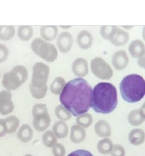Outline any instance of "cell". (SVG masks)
<instances>
[{
    "label": "cell",
    "instance_id": "1",
    "mask_svg": "<svg viewBox=\"0 0 145 156\" xmlns=\"http://www.w3.org/2000/svg\"><path fill=\"white\" fill-rule=\"evenodd\" d=\"M93 88L83 78H76L65 85L59 94L61 105L66 108L73 116L87 113L92 103Z\"/></svg>",
    "mask_w": 145,
    "mask_h": 156
},
{
    "label": "cell",
    "instance_id": "2",
    "mask_svg": "<svg viewBox=\"0 0 145 156\" xmlns=\"http://www.w3.org/2000/svg\"><path fill=\"white\" fill-rule=\"evenodd\" d=\"M118 105V93L116 87L109 82H99L93 89L91 107L99 114H109Z\"/></svg>",
    "mask_w": 145,
    "mask_h": 156
},
{
    "label": "cell",
    "instance_id": "3",
    "mask_svg": "<svg viewBox=\"0 0 145 156\" xmlns=\"http://www.w3.org/2000/svg\"><path fill=\"white\" fill-rule=\"evenodd\" d=\"M119 89L123 100L137 103L145 96V80L140 75H128L120 82Z\"/></svg>",
    "mask_w": 145,
    "mask_h": 156
},
{
    "label": "cell",
    "instance_id": "4",
    "mask_svg": "<svg viewBox=\"0 0 145 156\" xmlns=\"http://www.w3.org/2000/svg\"><path fill=\"white\" fill-rule=\"evenodd\" d=\"M28 77V72L24 66H15L9 72L5 73L2 85L8 91H14L23 85Z\"/></svg>",
    "mask_w": 145,
    "mask_h": 156
},
{
    "label": "cell",
    "instance_id": "5",
    "mask_svg": "<svg viewBox=\"0 0 145 156\" xmlns=\"http://www.w3.org/2000/svg\"><path fill=\"white\" fill-rule=\"evenodd\" d=\"M30 48L35 54L49 62L55 61L58 56V50L55 45L44 41L43 38H35L33 40Z\"/></svg>",
    "mask_w": 145,
    "mask_h": 156
},
{
    "label": "cell",
    "instance_id": "6",
    "mask_svg": "<svg viewBox=\"0 0 145 156\" xmlns=\"http://www.w3.org/2000/svg\"><path fill=\"white\" fill-rule=\"evenodd\" d=\"M33 115V125L34 129L38 132H43L50 126L51 118L48 113L47 105L36 104L32 109Z\"/></svg>",
    "mask_w": 145,
    "mask_h": 156
},
{
    "label": "cell",
    "instance_id": "7",
    "mask_svg": "<svg viewBox=\"0 0 145 156\" xmlns=\"http://www.w3.org/2000/svg\"><path fill=\"white\" fill-rule=\"evenodd\" d=\"M50 75V67L43 62H36L32 69V86L35 88H42L47 85Z\"/></svg>",
    "mask_w": 145,
    "mask_h": 156
},
{
    "label": "cell",
    "instance_id": "8",
    "mask_svg": "<svg viewBox=\"0 0 145 156\" xmlns=\"http://www.w3.org/2000/svg\"><path fill=\"white\" fill-rule=\"evenodd\" d=\"M91 69L97 79L107 80L113 76L112 69L102 57L94 58L91 62Z\"/></svg>",
    "mask_w": 145,
    "mask_h": 156
},
{
    "label": "cell",
    "instance_id": "9",
    "mask_svg": "<svg viewBox=\"0 0 145 156\" xmlns=\"http://www.w3.org/2000/svg\"><path fill=\"white\" fill-rule=\"evenodd\" d=\"M14 103L12 100V93L8 90L0 91V114L8 115L14 111Z\"/></svg>",
    "mask_w": 145,
    "mask_h": 156
},
{
    "label": "cell",
    "instance_id": "10",
    "mask_svg": "<svg viewBox=\"0 0 145 156\" xmlns=\"http://www.w3.org/2000/svg\"><path fill=\"white\" fill-rule=\"evenodd\" d=\"M59 51L62 53H67L70 51L73 45V37L71 33L63 31L59 34L56 41Z\"/></svg>",
    "mask_w": 145,
    "mask_h": 156
},
{
    "label": "cell",
    "instance_id": "11",
    "mask_svg": "<svg viewBox=\"0 0 145 156\" xmlns=\"http://www.w3.org/2000/svg\"><path fill=\"white\" fill-rule=\"evenodd\" d=\"M129 62V56L125 50H118L113 54L112 63L116 70H123L128 66Z\"/></svg>",
    "mask_w": 145,
    "mask_h": 156
},
{
    "label": "cell",
    "instance_id": "12",
    "mask_svg": "<svg viewBox=\"0 0 145 156\" xmlns=\"http://www.w3.org/2000/svg\"><path fill=\"white\" fill-rule=\"evenodd\" d=\"M71 70L78 78H84L89 72L88 61L84 58H77L71 65Z\"/></svg>",
    "mask_w": 145,
    "mask_h": 156
},
{
    "label": "cell",
    "instance_id": "13",
    "mask_svg": "<svg viewBox=\"0 0 145 156\" xmlns=\"http://www.w3.org/2000/svg\"><path fill=\"white\" fill-rule=\"evenodd\" d=\"M94 42L93 35L87 30H83L78 34L77 44L80 48L83 50H88L91 48Z\"/></svg>",
    "mask_w": 145,
    "mask_h": 156
},
{
    "label": "cell",
    "instance_id": "14",
    "mask_svg": "<svg viewBox=\"0 0 145 156\" xmlns=\"http://www.w3.org/2000/svg\"><path fill=\"white\" fill-rule=\"evenodd\" d=\"M129 51L132 57L140 59L145 54L144 43L139 39L135 40L129 44Z\"/></svg>",
    "mask_w": 145,
    "mask_h": 156
},
{
    "label": "cell",
    "instance_id": "15",
    "mask_svg": "<svg viewBox=\"0 0 145 156\" xmlns=\"http://www.w3.org/2000/svg\"><path fill=\"white\" fill-rule=\"evenodd\" d=\"M94 130L98 136L103 138H108L111 136L112 129L109 123L106 120H100L96 123L94 126Z\"/></svg>",
    "mask_w": 145,
    "mask_h": 156
},
{
    "label": "cell",
    "instance_id": "16",
    "mask_svg": "<svg viewBox=\"0 0 145 156\" xmlns=\"http://www.w3.org/2000/svg\"><path fill=\"white\" fill-rule=\"evenodd\" d=\"M86 138V131L85 128L73 125L70 129V140L74 143H81Z\"/></svg>",
    "mask_w": 145,
    "mask_h": 156
},
{
    "label": "cell",
    "instance_id": "17",
    "mask_svg": "<svg viewBox=\"0 0 145 156\" xmlns=\"http://www.w3.org/2000/svg\"><path fill=\"white\" fill-rule=\"evenodd\" d=\"M129 40V34L124 30L117 28L116 32L110 40V43L116 47L126 45Z\"/></svg>",
    "mask_w": 145,
    "mask_h": 156
},
{
    "label": "cell",
    "instance_id": "18",
    "mask_svg": "<svg viewBox=\"0 0 145 156\" xmlns=\"http://www.w3.org/2000/svg\"><path fill=\"white\" fill-rule=\"evenodd\" d=\"M40 35L44 41L50 42L58 37V27L54 25H44L40 27Z\"/></svg>",
    "mask_w": 145,
    "mask_h": 156
},
{
    "label": "cell",
    "instance_id": "19",
    "mask_svg": "<svg viewBox=\"0 0 145 156\" xmlns=\"http://www.w3.org/2000/svg\"><path fill=\"white\" fill-rule=\"evenodd\" d=\"M129 140L133 146H138L143 144L145 141V133L139 128L132 129L129 134Z\"/></svg>",
    "mask_w": 145,
    "mask_h": 156
},
{
    "label": "cell",
    "instance_id": "20",
    "mask_svg": "<svg viewBox=\"0 0 145 156\" xmlns=\"http://www.w3.org/2000/svg\"><path fill=\"white\" fill-rule=\"evenodd\" d=\"M52 129L57 139H65L68 136L69 130L68 124L65 122L61 120L55 122Z\"/></svg>",
    "mask_w": 145,
    "mask_h": 156
},
{
    "label": "cell",
    "instance_id": "21",
    "mask_svg": "<svg viewBox=\"0 0 145 156\" xmlns=\"http://www.w3.org/2000/svg\"><path fill=\"white\" fill-rule=\"evenodd\" d=\"M33 136V132L32 128L28 124L21 125L18 129L17 136L20 141L23 143H28L32 140Z\"/></svg>",
    "mask_w": 145,
    "mask_h": 156
},
{
    "label": "cell",
    "instance_id": "22",
    "mask_svg": "<svg viewBox=\"0 0 145 156\" xmlns=\"http://www.w3.org/2000/svg\"><path fill=\"white\" fill-rule=\"evenodd\" d=\"M128 121L132 126H140L145 121V116L140 109L133 110L128 115Z\"/></svg>",
    "mask_w": 145,
    "mask_h": 156
},
{
    "label": "cell",
    "instance_id": "23",
    "mask_svg": "<svg viewBox=\"0 0 145 156\" xmlns=\"http://www.w3.org/2000/svg\"><path fill=\"white\" fill-rule=\"evenodd\" d=\"M113 146L114 144L110 139L103 138L97 143V151L102 155H108L111 153Z\"/></svg>",
    "mask_w": 145,
    "mask_h": 156
},
{
    "label": "cell",
    "instance_id": "24",
    "mask_svg": "<svg viewBox=\"0 0 145 156\" xmlns=\"http://www.w3.org/2000/svg\"><path fill=\"white\" fill-rule=\"evenodd\" d=\"M66 82L62 77H56L50 85V91L56 95H59L63 91Z\"/></svg>",
    "mask_w": 145,
    "mask_h": 156
},
{
    "label": "cell",
    "instance_id": "25",
    "mask_svg": "<svg viewBox=\"0 0 145 156\" xmlns=\"http://www.w3.org/2000/svg\"><path fill=\"white\" fill-rule=\"evenodd\" d=\"M42 142L47 148H53L57 143V137L53 130H47L43 133Z\"/></svg>",
    "mask_w": 145,
    "mask_h": 156
},
{
    "label": "cell",
    "instance_id": "26",
    "mask_svg": "<svg viewBox=\"0 0 145 156\" xmlns=\"http://www.w3.org/2000/svg\"><path fill=\"white\" fill-rule=\"evenodd\" d=\"M33 34V27L29 25L19 26L18 29V37L23 41H27L32 37Z\"/></svg>",
    "mask_w": 145,
    "mask_h": 156
},
{
    "label": "cell",
    "instance_id": "27",
    "mask_svg": "<svg viewBox=\"0 0 145 156\" xmlns=\"http://www.w3.org/2000/svg\"><path fill=\"white\" fill-rule=\"evenodd\" d=\"M55 114L61 121H68L72 117V114L62 105H59L55 108Z\"/></svg>",
    "mask_w": 145,
    "mask_h": 156
},
{
    "label": "cell",
    "instance_id": "28",
    "mask_svg": "<svg viewBox=\"0 0 145 156\" xmlns=\"http://www.w3.org/2000/svg\"><path fill=\"white\" fill-rule=\"evenodd\" d=\"M76 123H77V125L85 128V129L88 128L93 123L92 115L88 112L80 114L76 117Z\"/></svg>",
    "mask_w": 145,
    "mask_h": 156
},
{
    "label": "cell",
    "instance_id": "29",
    "mask_svg": "<svg viewBox=\"0 0 145 156\" xmlns=\"http://www.w3.org/2000/svg\"><path fill=\"white\" fill-rule=\"evenodd\" d=\"M15 35V27L12 25H0V40L9 41Z\"/></svg>",
    "mask_w": 145,
    "mask_h": 156
},
{
    "label": "cell",
    "instance_id": "30",
    "mask_svg": "<svg viewBox=\"0 0 145 156\" xmlns=\"http://www.w3.org/2000/svg\"><path fill=\"white\" fill-rule=\"evenodd\" d=\"M5 120L9 134L14 133L19 127L20 121L18 117H15V116H10V117H6V118H5Z\"/></svg>",
    "mask_w": 145,
    "mask_h": 156
},
{
    "label": "cell",
    "instance_id": "31",
    "mask_svg": "<svg viewBox=\"0 0 145 156\" xmlns=\"http://www.w3.org/2000/svg\"><path fill=\"white\" fill-rule=\"evenodd\" d=\"M117 28H118V27L114 25L101 26V28H100V34H101L102 37L103 39L110 41V40L112 39V37L114 36V34L116 32Z\"/></svg>",
    "mask_w": 145,
    "mask_h": 156
},
{
    "label": "cell",
    "instance_id": "32",
    "mask_svg": "<svg viewBox=\"0 0 145 156\" xmlns=\"http://www.w3.org/2000/svg\"><path fill=\"white\" fill-rule=\"evenodd\" d=\"M29 88H30V94H32V96L34 98L38 99V100L43 98L46 96V94H47V90H48L47 85H45V86L42 87V88H35V87L30 85H29Z\"/></svg>",
    "mask_w": 145,
    "mask_h": 156
},
{
    "label": "cell",
    "instance_id": "33",
    "mask_svg": "<svg viewBox=\"0 0 145 156\" xmlns=\"http://www.w3.org/2000/svg\"><path fill=\"white\" fill-rule=\"evenodd\" d=\"M52 152L53 156H65L66 150L63 145L57 143L52 148Z\"/></svg>",
    "mask_w": 145,
    "mask_h": 156
},
{
    "label": "cell",
    "instance_id": "34",
    "mask_svg": "<svg viewBox=\"0 0 145 156\" xmlns=\"http://www.w3.org/2000/svg\"><path fill=\"white\" fill-rule=\"evenodd\" d=\"M111 156H126V151L124 147L119 144L114 145L110 153Z\"/></svg>",
    "mask_w": 145,
    "mask_h": 156
},
{
    "label": "cell",
    "instance_id": "35",
    "mask_svg": "<svg viewBox=\"0 0 145 156\" xmlns=\"http://www.w3.org/2000/svg\"><path fill=\"white\" fill-rule=\"evenodd\" d=\"M9 56V50L7 47L0 44V63L5 62Z\"/></svg>",
    "mask_w": 145,
    "mask_h": 156
},
{
    "label": "cell",
    "instance_id": "36",
    "mask_svg": "<svg viewBox=\"0 0 145 156\" xmlns=\"http://www.w3.org/2000/svg\"><path fill=\"white\" fill-rule=\"evenodd\" d=\"M68 156H94L91 152L85 149H78L71 152Z\"/></svg>",
    "mask_w": 145,
    "mask_h": 156
},
{
    "label": "cell",
    "instance_id": "37",
    "mask_svg": "<svg viewBox=\"0 0 145 156\" xmlns=\"http://www.w3.org/2000/svg\"><path fill=\"white\" fill-rule=\"evenodd\" d=\"M8 133L7 126L5 119H0V137H3Z\"/></svg>",
    "mask_w": 145,
    "mask_h": 156
},
{
    "label": "cell",
    "instance_id": "38",
    "mask_svg": "<svg viewBox=\"0 0 145 156\" xmlns=\"http://www.w3.org/2000/svg\"><path fill=\"white\" fill-rule=\"evenodd\" d=\"M138 64L141 68L145 69V54L140 59H138Z\"/></svg>",
    "mask_w": 145,
    "mask_h": 156
},
{
    "label": "cell",
    "instance_id": "39",
    "mask_svg": "<svg viewBox=\"0 0 145 156\" xmlns=\"http://www.w3.org/2000/svg\"><path fill=\"white\" fill-rule=\"evenodd\" d=\"M141 111V112L143 113V114L145 116V102L144 103V105H142V107L141 108V109H140Z\"/></svg>",
    "mask_w": 145,
    "mask_h": 156
},
{
    "label": "cell",
    "instance_id": "40",
    "mask_svg": "<svg viewBox=\"0 0 145 156\" xmlns=\"http://www.w3.org/2000/svg\"><path fill=\"white\" fill-rule=\"evenodd\" d=\"M142 37L145 41V26L144 27V28H143V30H142Z\"/></svg>",
    "mask_w": 145,
    "mask_h": 156
},
{
    "label": "cell",
    "instance_id": "41",
    "mask_svg": "<svg viewBox=\"0 0 145 156\" xmlns=\"http://www.w3.org/2000/svg\"><path fill=\"white\" fill-rule=\"evenodd\" d=\"M123 27H125V28H132V26H130V27H127V26H123Z\"/></svg>",
    "mask_w": 145,
    "mask_h": 156
},
{
    "label": "cell",
    "instance_id": "42",
    "mask_svg": "<svg viewBox=\"0 0 145 156\" xmlns=\"http://www.w3.org/2000/svg\"><path fill=\"white\" fill-rule=\"evenodd\" d=\"M61 27H64V28H69L70 26H68V27H64V26H61Z\"/></svg>",
    "mask_w": 145,
    "mask_h": 156
},
{
    "label": "cell",
    "instance_id": "43",
    "mask_svg": "<svg viewBox=\"0 0 145 156\" xmlns=\"http://www.w3.org/2000/svg\"><path fill=\"white\" fill-rule=\"evenodd\" d=\"M24 156H33V155H30V154H27V155H25Z\"/></svg>",
    "mask_w": 145,
    "mask_h": 156
}]
</instances>
